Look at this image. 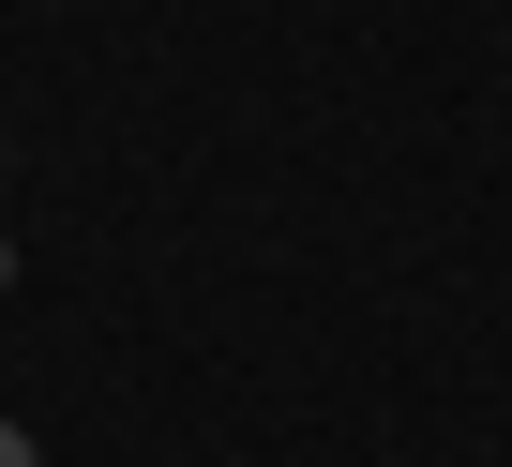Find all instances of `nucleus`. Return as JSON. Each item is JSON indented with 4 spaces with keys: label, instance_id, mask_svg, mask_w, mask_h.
<instances>
[{
    "label": "nucleus",
    "instance_id": "2",
    "mask_svg": "<svg viewBox=\"0 0 512 467\" xmlns=\"http://www.w3.org/2000/svg\"><path fill=\"white\" fill-rule=\"evenodd\" d=\"M0 287H16V242H0Z\"/></svg>",
    "mask_w": 512,
    "mask_h": 467
},
{
    "label": "nucleus",
    "instance_id": "1",
    "mask_svg": "<svg viewBox=\"0 0 512 467\" xmlns=\"http://www.w3.org/2000/svg\"><path fill=\"white\" fill-rule=\"evenodd\" d=\"M0 467H31V437H16V422H0Z\"/></svg>",
    "mask_w": 512,
    "mask_h": 467
}]
</instances>
